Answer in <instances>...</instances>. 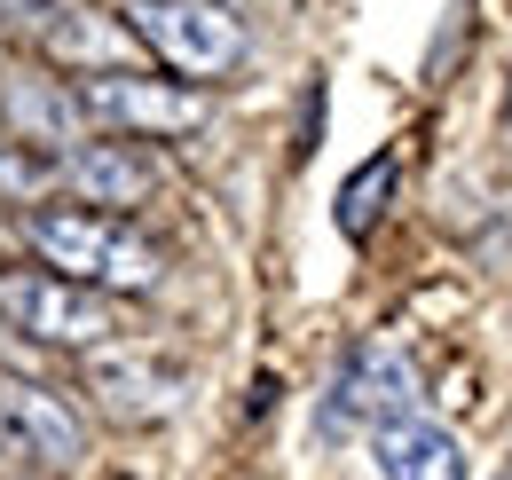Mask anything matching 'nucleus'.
Wrapping results in <instances>:
<instances>
[{
	"label": "nucleus",
	"instance_id": "1",
	"mask_svg": "<svg viewBox=\"0 0 512 480\" xmlns=\"http://www.w3.org/2000/svg\"><path fill=\"white\" fill-rule=\"evenodd\" d=\"M24 244L64 268V284H87V292H150L158 284V252L134 237L119 213H87V205H48L24 221Z\"/></svg>",
	"mask_w": 512,
	"mask_h": 480
},
{
	"label": "nucleus",
	"instance_id": "2",
	"mask_svg": "<svg viewBox=\"0 0 512 480\" xmlns=\"http://www.w3.org/2000/svg\"><path fill=\"white\" fill-rule=\"evenodd\" d=\"M134 40L190 79H221L245 63V16L229 0H134Z\"/></svg>",
	"mask_w": 512,
	"mask_h": 480
},
{
	"label": "nucleus",
	"instance_id": "3",
	"mask_svg": "<svg viewBox=\"0 0 512 480\" xmlns=\"http://www.w3.org/2000/svg\"><path fill=\"white\" fill-rule=\"evenodd\" d=\"M418 410V370L394 339H363L347 347L331 394H323V433H379V425Z\"/></svg>",
	"mask_w": 512,
	"mask_h": 480
},
{
	"label": "nucleus",
	"instance_id": "4",
	"mask_svg": "<svg viewBox=\"0 0 512 480\" xmlns=\"http://www.w3.org/2000/svg\"><path fill=\"white\" fill-rule=\"evenodd\" d=\"M0 331L40 339V347H103L119 323H111V300L87 292V284H64V276H0Z\"/></svg>",
	"mask_w": 512,
	"mask_h": 480
},
{
	"label": "nucleus",
	"instance_id": "5",
	"mask_svg": "<svg viewBox=\"0 0 512 480\" xmlns=\"http://www.w3.org/2000/svg\"><path fill=\"white\" fill-rule=\"evenodd\" d=\"M87 457V425L64 410V394L32 386V378H0V465L24 473H71Z\"/></svg>",
	"mask_w": 512,
	"mask_h": 480
},
{
	"label": "nucleus",
	"instance_id": "6",
	"mask_svg": "<svg viewBox=\"0 0 512 480\" xmlns=\"http://www.w3.org/2000/svg\"><path fill=\"white\" fill-rule=\"evenodd\" d=\"M71 95H79V119L111 126V134H190V126H205V95L142 79V71H87V79H71Z\"/></svg>",
	"mask_w": 512,
	"mask_h": 480
},
{
	"label": "nucleus",
	"instance_id": "7",
	"mask_svg": "<svg viewBox=\"0 0 512 480\" xmlns=\"http://www.w3.org/2000/svg\"><path fill=\"white\" fill-rule=\"evenodd\" d=\"M182 362L150 355V347H103V355H87V394L103 402V410H119V418H166L174 402H182Z\"/></svg>",
	"mask_w": 512,
	"mask_h": 480
},
{
	"label": "nucleus",
	"instance_id": "8",
	"mask_svg": "<svg viewBox=\"0 0 512 480\" xmlns=\"http://www.w3.org/2000/svg\"><path fill=\"white\" fill-rule=\"evenodd\" d=\"M371 465H379V480H473L465 441H457L442 418H426V410L379 425V433H371Z\"/></svg>",
	"mask_w": 512,
	"mask_h": 480
},
{
	"label": "nucleus",
	"instance_id": "9",
	"mask_svg": "<svg viewBox=\"0 0 512 480\" xmlns=\"http://www.w3.org/2000/svg\"><path fill=\"white\" fill-rule=\"evenodd\" d=\"M56 181H71L87 205H142L158 189V166L127 142H79V150L56 158Z\"/></svg>",
	"mask_w": 512,
	"mask_h": 480
},
{
	"label": "nucleus",
	"instance_id": "10",
	"mask_svg": "<svg viewBox=\"0 0 512 480\" xmlns=\"http://www.w3.org/2000/svg\"><path fill=\"white\" fill-rule=\"evenodd\" d=\"M0 111L16 134H32V142H71L79 134V95H71L64 79H8V95H0Z\"/></svg>",
	"mask_w": 512,
	"mask_h": 480
},
{
	"label": "nucleus",
	"instance_id": "11",
	"mask_svg": "<svg viewBox=\"0 0 512 480\" xmlns=\"http://www.w3.org/2000/svg\"><path fill=\"white\" fill-rule=\"evenodd\" d=\"M394 174H402V158L394 150H371L355 174L339 181V205H331V221H339V237H371L379 229V213H386V197H394Z\"/></svg>",
	"mask_w": 512,
	"mask_h": 480
},
{
	"label": "nucleus",
	"instance_id": "12",
	"mask_svg": "<svg viewBox=\"0 0 512 480\" xmlns=\"http://www.w3.org/2000/svg\"><path fill=\"white\" fill-rule=\"evenodd\" d=\"M56 16H64V0H0V32H56Z\"/></svg>",
	"mask_w": 512,
	"mask_h": 480
},
{
	"label": "nucleus",
	"instance_id": "13",
	"mask_svg": "<svg viewBox=\"0 0 512 480\" xmlns=\"http://www.w3.org/2000/svg\"><path fill=\"white\" fill-rule=\"evenodd\" d=\"M0 126H8V111H0Z\"/></svg>",
	"mask_w": 512,
	"mask_h": 480
}]
</instances>
